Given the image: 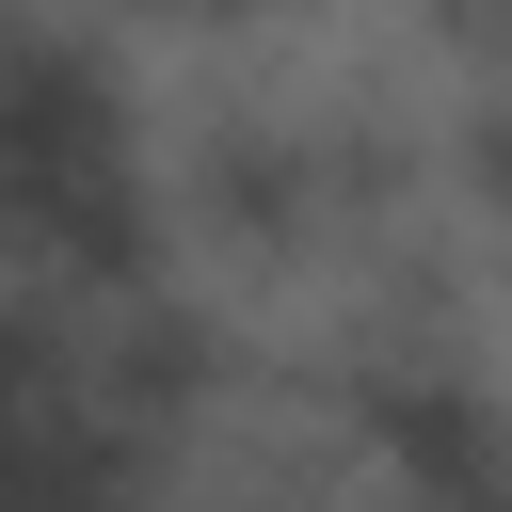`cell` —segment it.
<instances>
[{
	"label": "cell",
	"mask_w": 512,
	"mask_h": 512,
	"mask_svg": "<svg viewBox=\"0 0 512 512\" xmlns=\"http://www.w3.org/2000/svg\"><path fill=\"white\" fill-rule=\"evenodd\" d=\"M0 272H32L48 304L176 288L160 128L80 16H0Z\"/></svg>",
	"instance_id": "cell-1"
},
{
	"label": "cell",
	"mask_w": 512,
	"mask_h": 512,
	"mask_svg": "<svg viewBox=\"0 0 512 512\" xmlns=\"http://www.w3.org/2000/svg\"><path fill=\"white\" fill-rule=\"evenodd\" d=\"M432 192H448L464 240L512 256V80H464V96L432 112Z\"/></svg>",
	"instance_id": "cell-2"
},
{
	"label": "cell",
	"mask_w": 512,
	"mask_h": 512,
	"mask_svg": "<svg viewBox=\"0 0 512 512\" xmlns=\"http://www.w3.org/2000/svg\"><path fill=\"white\" fill-rule=\"evenodd\" d=\"M416 32L448 80H512V0H416Z\"/></svg>",
	"instance_id": "cell-3"
},
{
	"label": "cell",
	"mask_w": 512,
	"mask_h": 512,
	"mask_svg": "<svg viewBox=\"0 0 512 512\" xmlns=\"http://www.w3.org/2000/svg\"><path fill=\"white\" fill-rule=\"evenodd\" d=\"M112 16H144V32H256L272 0H112Z\"/></svg>",
	"instance_id": "cell-4"
}]
</instances>
